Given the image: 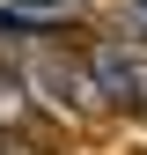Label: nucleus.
Returning <instances> with one entry per match:
<instances>
[{
  "label": "nucleus",
  "mask_w": 147,
  "mask_h": 155,
  "mask_svg": "<svg viewBox=\"0 0 147 155\" xmlns=\"http://www.w3.org/2000/svg\"><path fill=\"white\" fill-rule=\"evenodd\" d=\"M0 126H8V133H30V126H37V111H30V74H8V67H0Z\"/></svg>",
  "instance_id": "3"
},
{
  "label": "nucleus",
  "mask_w": 147,
  "mask_h": 155,
  "mask_svg": "<svg viewBox=\"0 0 147 155\" xmlns=\"http://www.w3.org/2000/svg\"><path fill=\"white\" fill-rule=\"evenodd\" d=\"M88 74H96L103 104L147 111V59H140V52H125L118 37H103V45H88Z\"/></svg>",
  "instance_id": "1"
},
{
  "label": "nucleus",
  "mask_w": 147,
  "mask_h": 155,
  "mask_svg": "<svg viewBox=\"0 0 147 155\" xmlns=\"http://www.w3.org/2000/svg\"><path fill=\"white\" fill-rule=\"evenodd\" d=\"M8 8H15V15H30V22H52V15H66L74 0H8Z\"/></svg>",
  "instance_id": "4"
},
{
  "label": "nucleus",
  "mask_w": 147,
  "mask_h": 155,
  "mask_svg": "<svg viewBox=\"0 0 147 155\" xmlns=\"http://www.w3.org/2000/svg\"><path fill=\"white\" fill-rule=\"evenodd\" d=\"M30 89H44L52 111H96V104H103V89H96V74H88V59H59V52H44V59L30 67Z\"/></svg>",
  "instance_id": "2"
}]
</instances>
